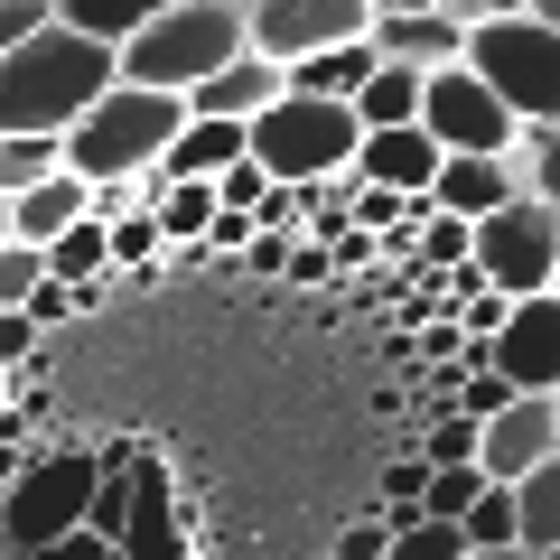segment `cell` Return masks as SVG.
<instances>
[{
  "mask_svg": "<svg viewBox=\"0 0 560 560\" xmlns=\"http://www.w3.org/2000/svg\"><path fill=\"white\" fill-rule=\"evenodd\" d=\"M113 47L47 20L20 57H0V140H66L103 94H113Z\"/></svg>",
  "mask_w": 560,
  "mask_h": 560,
  "instance_id": "obj_1",
  "label": "cell"
},
{
  "mask_svg": "<svg viewBox=\"0 0 560 560\" xmlns=\"http://www.w3.org/2000/svg\"><path fill=\"white\" fill-rule=\"evenodd\" d=\"M243 57V0H160L150 10V28H140L131 47L113 57V75L131 84V94H197L215 66Z\"/></svg>",
  "mask_w": 560,
  "mask_h": 560,
  "instance_id": "obj_2",
  "label": "cell"
},
{
  "mask_svg": "<svg viewBox=\"0 0 560 560\" xmlns=\"http://www.w3.org/2000/svg\"><path fill=\"white\" fill-rule=\"evenodd\" d=\"M178 121H187V113H178L168 94H131V84H113V94H103L94 113L57 140V168H66L75 187H140L150 168L168 160Z\"/></svg>",
  "mask_w": 560,
  "mask_h": 560,
  "instance_id": "obj_3",
  "label": "cell"
},
{
  "mask_svg": "<svg viewBox=\"0 0 560 560\" xmlns=\"http://www.w3.org/2000/svg\"><path fill=\"white\" fill-rule=\"evenodd\" d=\"M355 113L346 103H308V94H280L271 113L243 121V160L261 168L271 187H327L355 168Z\"/></svg>",
  "mask_w": 560,
  "mask_h": 560,
  "instance_id": "obj_4",
  "label": "cell"
},
{
  "mask_svg": "<svg viewBox=\"0 0 560 560\" xmlns=\"http://www.w3.org/2000/svg\"><path fill=\"white\" fill-rule=\"evenodd\" d=\"M458 66H467V75H477L514 121H551V131H560V38L523 10V0L504 10V20L467 28V57H458Z\"/></svg>",
  "mask_w": 560,
  "mask_h": 560,
  "instance_id": "obj_5",
  "label": "cell"
},
{
  "mask_svg": "<svg viewBox=\"0 0 560 560\" xmlns=\"http://www.w3.org/2000/svg\"><path fill=\"white\" fill-rule=\"evenodd\" d=\"M467 271L477 290H495L504 308L514 300H551V271H560V215L533 197L495 206L486 224H467Z\"/></svg>",
  "mask_w": 560,
  "mask_h": 560,
  "instance_id": "obj_6",
  "label": "cell"
},
{
  "mask_svg": "<svg viewBox=\"0 0 560 560\" xmlns=\"http://www.w3.org/2000/svg\"><path fill=\"white\" fill-rule=\"evenodd\" d=\"M374 28V0H243V57L261 66H308L327 47H355Z\"/></svg>",
  "mask_w": 560,
  "mask_h": 560,
  "instance_id": "obj_7",
  "label": "cell"
},
{
  "mask_svg": "<svg viewBox=\"0 0 560 560\" xmlns=\"http://www.w3.org/2000/svg\"><path fill=\"white\" fill-rule=\"evenodd\" d=\"M420 140L440 160H504L514 150V113L467 66H440V75H420Z\"/></svg>",
  "mask_w": 560,
  "mask_h": 560,
  "instance_id": "obj_8",
  "label": "cell"
},
{
  "mask_svg": "<svg viewBox=\"0 0 560 560\" xmlns=\"http://www.w3.org/2000/svg\"><path fill=\"white\" fill-rule=\"evenodd\" d=\"M477 364L504 383V393L551 401L560 393V300H514V308H504V327L477 346Z\"/></svg>",
  "mask_w": 560,
  "mask_h": 560,
  "instance_id": "obj_9",
  "label": "cell"
},
{
  "mask_svg": "<svg viewBox=\"0 0 560 560\" xmlns=\"http://www.w3.org/2000/svg\"><path fill=\"white\" fill-rule=\"evenodd\" d=\"M374 66H411V75H440L467 57V28L448 20L440 0H374V28H364Z\"/></svg>",
  "mask_w": 560,
  "mask_h": 560,
  "instance_id": "obj_10",
  "label": "cell"
},
{
  "mask_svg": "<svg viewBox=\"0 0 560 560\" xmlns=\"http://www.w3.org/2000/svg\"><path fill=\"white\" fill-rule=\"evenodd\" d=\"M560 458V420H551V401H504L495 420H486L477 430V477L486 486H523L533 477V467H551Z\"/></svg>",
  "mask_w": 560,
  "mask_h": 560,
  "instance_id": "obj_11",
  "label": "cell"
},
{
  "mask_svg": "<svg viewBox=\"0 0 560 560\" xmlns=\"http://www.w3.org/2000/svg\"><path fill=\"white\" fill-rule=\"evenodd\" d=\"M355 187H383V197H430V178H440V150L411 131H364L355 140V168H346Z\"/></svg>",
  "mask_w": 560,
  "mask_h": 560,
  "instance_id": "obj_12",
  "label": "cell"
},
{
  "mask_svg": "<svg viewBox=\"0 0 560 560\" xmlns=\"http://www.w3.org/2000/svg\"><path fill=\"white\" fill-rule=\"evenodd\" d=\"M290 94V84H280V66H261V57H234V66H215V75L197 84V94H178V113L187 121H253V113H271V103Z\"/></svg>",
  "mask_w": 560,
  "mask_h": 560,
  "instance_id": "obj_13",
  "label": "cell"
},
{
  "mask_svg": "<svg viewBox=\"0 0 560 560\" xmlns=\"http://www.w3.org/2000/svg\"><path fill=\"white\" fill-rule=\"evenodd\" d=\"M495 206H514V168H504V160H440V178H430V215L486 224Z\"/></svg>",
  "mask_w": 560,
  "mask_h": 560,
  "instance_id": "obj_14",
  "label": "cell"
},
{
  "mask_svg": "<svg viewBox=\"0 0 560 560\" xmlns=\"http://www.w3.org/2000/svg\"><path fill=\"white\" fill-rule=\"evenodd\" d=\"M0 215H10V243H28V253H47V243H57L66 224H84V187L66 178V168H57V178H38L28 197H10Z\"/></svg>",
  "mask_w": 560,
  "mask_h": 560,
  "instance_id": "obj_15",
  "label": "cell"
},
{
  "mask_svg": "<svg viewBox=\"0 0 560 560\" xmlns=\"http://www.w3.org/2000/svg\"><path fill=\"white\" fill-rule=\"evenodd\" d=\"M346 113H355V131H411V121H420V75H411V66H374Z\"/></svg>",
  "mask_w": 560,
  "mask_h": 560,
  "instance_id": "obj_16",
  "label": "cell"
},
{
  "mask_svg": "<svg viewBox=\"0 0 560 560\" xmlns=\"http://www.w3.org/2000/svg\"><path fill=\"white\" fill-rule=\"evenodd\" d=\"M504 168H514V197H533V206L560 215V131H551V121H514Z\"/></svg>",
  "mask_w": 560,
  "mask_h": 560,
  "instance_id": "obj_17",
  "label": "cell"
},
{
  "mask_svg": "<svg viewBox=\"0 0 560 560\" xmlns=\"http://www.w3.org/2000/svg\"><path fill=\"white\" fill-rule=\"evenodd\" d=\"M504 495H514V551H560V458L551 467H533V477L523 486H504Z\"/></svg>",
  "mask_w": 560,
  "mask_h": 560,
  "instance_id": "obj_18",
  "label": "cell"
},
{
  "mask_svg": "<svg viewBox=\"0 0 560 560\" xmlns=\"http://www.w3.org/2000/svg\"><path fill=\"white\" fill-rule=\"evenodd\" d=\"M150 10L160 0H57V28H75V38H94V47H131L140 28H150Z\"/></svg>",
  "mask_w": 560,
  "mask_h": 560,
  "instance_id": "obj_19",
  "label": "cell"
},
{
  "mask_svg": "<svg viewBox=\"0 0 560 560\" xmlns=\"http://www.w3.org/2000/svg\"><path fill=\"white\" fill-rule=\"evenodd\" d=\"M477 467H430V486H420V523H448V533H458L467 523V504H477Z\"/></svg>",
  "mask_w": 560,
  "mask_h": 560,
  "instance_id": "obj_20",
  "label": "cell"
},
{
  "mask_svg": "<svg viewBox=\"0 0 560 560\" xmlns=\"http://www.w3.org/2000/svg\"><path fill=\"white\" fill-rule=\"evenodd\" d=\"M458 541H467V551H514V495H504V486H477Z\"/></svg>",
  "mask_w": 560,
  "mask_h": 560,
  "instance_id": "obj_21",
  "label": "cell"
},
{
  "mask_svg": "<svg viewBox=\"0 0 560 560\" xmlns=\"http://www.w3.org/2000/svg\"><path fill=\"white\" fill-rule=\"evenodd\" d=\"M38 178H57V140H0V206L28 197Z\"/></svg>",
  "mask_w": 560,
  "mask_h": 560,
  "instance_id": "obj_22",
  "label": "cell"
},
{
  "mask_svg": "<svg viewBox=\"0 0 560 560\" xmlns=\"http://www.w3.org/2000/svg\"><path fill=\"white\" fill-rule=\"evenodd\" d=\"M383 560H467V541L448 533V523H401V533L383 541Z\"/></svg>",
  "mask_w": 560,
  "mask_h": 560,
  "instance_id": "obj_23",
  "label": "cell"
},
{
  "mask_svg": "<svg viewBox=\"0 0 560 560\" xmlns=\"http://www.w3.org/2000/svg\"><path fill=\"white\" fill-rule=\"evenodd\" d=\"M411 458H420V467H477V420H458V411H448L440 430H430V440L411 448Z\"/></svg>",
  "mask_w": 560,
  "mask_h": 560,
  "instance_id": "obj_24",
  "label": "cell"
},
{
  "mask_svg": "<svg viewBox=\"0 0 560 560\" xmlns=\"http://www.w3.org/2000/svg\"><path fill=\"white\" fill-rule=\"evenodd\" d=\"M47 280V261L28 243H0V308H28V290Z\"/></svg>",
  "mask_w": 560,
  "mask_h": 560,
  "instance_id": "obj_25",
  "label": "cell"
},
{
  "mask_svg": "<svg viewBox=\"0 0 560 560\" xmlns=\"http://www.w3.org/2000/svg\"><path fill=\"white\" fill-rule=\"evenodd\" d=\"M47 20H57V0H0V57H20Z\"/></svg>",
  "mask_w": 560,
  "mask_h": 560,
  "instance_id": "obj_26",
  "label": "cell"
},
{
  "mask_svg": "<svg viewBox=\"0 0 560 560\" xmlns=\"http://www.w3.org/2000/svg\"><path fill=\"white\" fill-rule=\"evenodd\" d=\"M261 197H271V178H261L253 160H243V168H224V178H215V206H224V215H253Z\"/></svg>",
  "mask_w": 560,
  "mask_h": 560,
  "instance_id": "obj_27",
  "label": "cell"
},
{
  "mask_svg": "<svg viewBox=\"0 0 560 560\" xmlns=\"http://www.w3.org/2000/svg\"><path fill=\"white\" fill-rule=\"evenodd\" d=\"M383 541H393V533H383V514H364V523H346V533L327 541V560H383Z\"/></svg>",
  "mask_w": 560,
  "mask_h": 560,
  "instance_id": "obj_28",
  "label": "cell"
},
{
  "mask_svg": "<svg viewBox=\"0 0 560 560\" xmlns=\"http://www.w3.org/2000/svg\"><path fill=\"white\" fill-rule=\"evenodd\" d=\"M20 318H28V327H38V337H47V327H66V318H75V290H57V280H38V290H28V308H20Z\"/></svg>",
  "mask_w": 560,
  "mask_h": 560,
  "instance_id": "obj_29",
  "label": "cell"
},
{
  "mask_svg": "<svg viewBox=\"0 0 560 560\" xmlns=\"http://www.w3.org/2000/svg\"><path fill=\"white\" fill-rule=\"evenodd\" d=\"M280 280H300V290H337V271H327V243H290V271Z\"/></svg>",
  "mask_w": 560,
  "mask_h": 560,
  "instance_id": "obj_30",
  "label": "cell"
},
{
  "mask_svg": "<svg viewBox=\"0 0 560 560\" xmlns=\"http://www.w3.org/2000/svg\"><path fill=\"white\" fill-rule=\"evenodd\" d=\"M458 318H467V337H495V327H504V300H495V290H467V300H458Z\"/></svg>",
  "mask_w": 560,
  "mask_h": 560,
  "instance_id": "obj_31",
  "label": "cell"
},
{
  "mask_svg": "<svg viewBox=\"0 0 560 560\" xmlns=\"http://www.w3.org/2000/svg\"><path fill=\"white\" fill-rule=\"evenodd\" d=\"M243 243H253V215H224V206H215V224H206V253H243Z\"/></svg>",
  "mask_w": 560,
  "mask_h": 560,
  "instance_id": "obj_32",
  "label": "cell"
},
{
  "mask_svg": "<svg viewBox=\"0 0 560 560\" xmlns=\"http://www.w3.org/2000/svg\"><path fill=\"white\" fill-rule=\"evenodd\" d=\"M243 261H253L261 280H280V271H290V243H280V234H253V243H243Z\"/></svg>",
  "mask_w": 560,
  "mask_h": 560,
  "instance_id": "obj_33",
  "label": "cell"
},
{
  "mask_svg": "<svg viewBox=\"0 0 560 560\" xmlns=\"http://www.w3.org/2000/svg\"><path fill=\"white\" fill-rule=\"evenodd\" d=\"M467 560H533V551H467Z\"/></svg>",
  "mask_w": 560,
  "mask_h": 560,
  "instance_id": "obj_34",
  "label": "cell"
},
{
  "mask_svg": "<svg viewBox=\"0 0 560 560\" xmlns=\"http://www.w3.org/2000/svg\"><path fill=\"white\" fill-rule=\"evenodd\" d=\"M0 243H10V215H0Z\"/></svg>",
  "mask_w": 560,
  "mask_h": 560,
  "instance_id": "obj_35",
  "label": "cell"
},
{
  "mask_svg": "<svg viewBox=\"0 0 560 560\" xmlns=\"http://www.w3.org/2000/svg\"><path fill=\"white\" fill-rule=\"evenodd\" d=\"M551 300H560V271H551Z\"/></svg>",
  "mask_w": 560,
  "mask_h": 560,
  "instance_id": "obj_36",
  "label": "cell"
},
{
  "mask_svg": "<svg viewBox=\"0 0 560 560\" xmlns=\"http://www.w3.org/2000/svg\"><path fill=\"white\" fill-rule=\"evenodd\" d=\"M551 420H560V393H551Z\"/></svg>",
  "mask_w": 560,
  "mask_h": 560,
  "instance_id": "obj_37",
  "label": "cell"
},
{
  "mask_svg": "<svg viewBox=\"0 0 560 560\" xmlns=\"http://www.w3.org/2000/svg\"><path fill=\"white\" fill-rule=\"evenodd\" d=\"M541 560H560V551H541Z\"/></svg>",
  "mask_w": 560,
  "mask_h": 560,
  "instance_id": "obj_38",
  "label": "cell"
},
{
  "mask_svg": "<svg viewBox=\"0 0 560 560\" xmlns=\"http://www.w3.org/2000/svg\"><path fill=\"white\" fill-rule=\"evenodd\" d=\"M0 411H10V401H0Z\"/></svg>",
  "mask_w": 560,
  "mask_h": 560,
  "instance_id": "obj_39",
  "label": "cell"
}]
</instances>
